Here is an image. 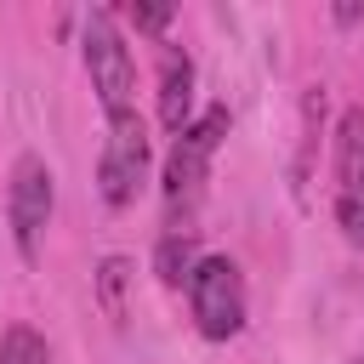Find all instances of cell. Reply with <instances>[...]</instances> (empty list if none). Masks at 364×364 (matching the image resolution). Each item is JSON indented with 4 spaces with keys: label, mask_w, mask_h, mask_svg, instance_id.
Returning a JSON list of instances; mask_svg holds the SVG:
<instances>
[{
    "label": "cell",
    "mask_w": 364,
    "mask_h": 364,
    "mask_svg": "<svg viewBox=\"0 0 364 364\" xmlns=\"http://www.w3.org/2000/svg\"><path fill=\"white\" fill-rule=\"evenodd\" d=\"M228 136V108H205L193 114L188 131H176L165 165H159V199H165V233H193V210L205 199L210 182V159Z\"/></svg>",
    "instance_id": "cell-1"
},
{
    "label": "cell",
    "mask_w": 364,
    "mask_h": 364,
    "mask_svg": "<svg viewBox=\"0 0 364 364\" xmlns=\"http://www.w3.org/2000/svg\"><path fill=\"white\" fill-rule=\"evenodd\" d=\"M80 57H85L91 91H97V102H102V119L136 114V57H131V46H125L114 11H91V17H85Z\"/></svg>",
    "instance_id": "cell-2"
},
{
    "label": "cell",
    "mask_w": 364,
    "mask_h": 364,
    "mask_svg": "<svg viewBox=\"0 0 364 364\" xmlns=\"http://www.w3.org/2000/svg\"><path fill=\"white\" fill-rule=\"evenodd\" d=\"M188 313H193V330L205 341H233L245 330V313H250V296H245V273L233 256H199L193 273H188Z\"/></svg>",
    "instance_id": "cell-3"
},
{
    "label": "cell",
    "mask_w": 364,
    "mask_h": 364,
    "mask_svg": "<svg viewBox=\"0 0 364 364\" xmlns=\"http://www.w3.org/2000/svg\"><path fill=\"white\" fill-rule=\"evenodd\" d=\"M148 171H154L148 119H142V114L108 119V136H102V154H97V193H102V205H108V210L136 205V193L148 188Z\"/></svg>",
    "instance_id": "cell-4"
},
{
    "label": "cell",
    "mask_w": 364,
    "mask_h": 364,
    "mask_svg": "<svg viewBox=\"0 0 364 364\" xmlns=\"http://www.w3.org/2000/svg\"><path fill=\"white\" fill-rule=\"evenodd\" d=\"M51 205H57V176L40 154H17L11 159V188H6V228L17 256L34 267L40 262V239L51 228Z\"/></svg>",
    "instance_id": "cell-5"
},
{
    "label": "cell",
    "mask_w": 364,
    "mask_h": 364,
    "mask_svg": "<svg viewBox=\"0 0 364 364\" xmlns=\"http://www.w3.org/2000/svg\"><path fill=\"white\" fill-rule=\"evenodd\" d=\"M159 125L171 136L193 125V57L182 46L159 51Z\"/></svg>",
    "instance_id": "cell-6"
},
{
    "label": "cell",
    "mask_w": 364,
    "mask_h": 364,
    "mask_svg": "<svg viewBox=\"0 0 364 364\" xmlns=\"http://www.w3.org/2000/svg\"><path fill=\"white\" fill-rule=\"evenodd\" d=\"M336 182L341 193H364V102L341 108L336 119Z\"/></svg>",
    "instance_id": "cell-7"
},
{
    "label": "cell",
    "mask_w": 364,
    "mask_h": 364,
    "mask_svg": "<svg viewBox=\"0 0 364 364\" xmlns=\"http://www.w3.org/2000/svg\"><path fill=\"white\" fill-rule=\"evenodd\" d=\"M193 262H199V256H193V233H165L159 250H154V273H159V284H171V290L188 284Z\"/></svg>",
    "instance_id": "cell-8"
},
{
    "label": "cell",
    "mask_w": 364,
    "mask_h": 364,
    "mask_svg": "<svg viewBox=\"0 0 364 364\" xmlns=\"http://www.w3.org/2000/svg\"><path fill=\"white\" fill-rule=\"evenodd\" d=\"M0 364H51L46 336H40V330H28V324H11V330H6V341H0Z\"/></svg>",
    "instance_id": "cell-9"
},
{
    "label": "cell",
    "mask_w": 364,
    "mask_h": 364,
    "mask_svg": "<svg viewBox=\"0 0 364 364\" xmlns=\"http://www.w3.org/2000/svg\"><path fill=\"white\" fill-rule=\"evenodd\" d=\"M125 279H131V262H125V256H108V262H102V273H97V284H102V307H108L114 318L125 313V301H119Z\"/></svg>",
    "instance_id": "cell-10"
},
{
    "label": "cell",
    "mask_w": 364,
    "mask_h": 364,
    "mask_svg": "<svg viewBox=\"0 0 364 364\" xmlns=\"http://www.w3.org/2000/svg\"><path fill=\"white\" fill-rule=\"evenodd\" d=\"M336 228L347 245L364 250V193H336Z\"/></svg>",
    "instance_id": "cell-11"
},
{
    "label": "cell",
    "mask_w": 364,
    "mask_h": 364,
    "mask_svg": "<svg viewBox=\"0 0 364 364\" xmlns=\"http://www.w3.org/2000/svg\"><path fill=\"white\" fill-rule=\"evenodd\" d=\"M125 17H131V28H142V34H165V23L176 17V6H148V0H131V6H125Z\"/></svg>",
    "instance_id": "cell-12"
}]
</instances>
